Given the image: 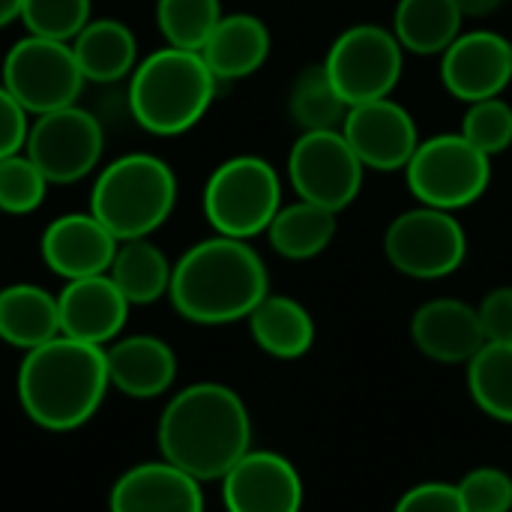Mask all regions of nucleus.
I'll return each mask as SVG.
<instances>
[{"label":"nucleus","instance_id":"1","mask_svg":"<svg viewBox=\"0 0 512 512\" xmlns=\"http://www.w3.org/2000/svg\"><path fill=\"white\" fill-rule=\"evenodd\" d=\"M156 441L162 459L198 483L222 480L252 450V417L231 387L201 381L165 405Z\"/></svg>","mask_w":512,"mask_h":512},{"label":"nucleus","instance_id":"2","mask_svg":"<svg viewBox=\"0 0 512 512\" xmlns=\"http://www.w3.org/2000/svg\"><path fill=\"white\" fill-rule=\"evenodd\" d=\"M270 294V276L249 240L213 234L189 246L171 273L174 309L204 327L234 324L255 312Z\"/></svg>","mask_w":512,"mask_h":512},{"label":"nucleus","instance_id":"3","mask_svg":"<svg viewBox=\"0 0 512 512\" xmlns=\"http://www.w3.org/2000/svg\"><path fill=\"white\" fill-rule=\"evenodd\" d=\"M108 387L105 348L69 336L24 351L18 369V402L48 432H72L93 420Z\"/></svg>","mask_w":512,"mask_h":512},{"label":"nucleus","instance_id":"4","mask_svg":"<svg viewBox=\"0 0 512 512\" xmlns=\"http://www.w3.org/2000/svg\"><path fill=\"white\" fill-rule=\"evenodd\" d=\"M216 93L219 78L201 51L165 45L141 57L129 75V111L141 129L159 138H174L198 126Z\"/></svg>","mask_w":512,"mask_h":512},{"label":"nucleus","instance_id":"5","mask_svg":"<svg viewBox=\"0 0 512 512\" xmlns=\"http://www.w3.org/2000/svg\"><path fill=\"white\" fill-rule=\"evenodd\" d=\"M177 204L174 168L156 153H126L108 162L90 192V213L117 237L138 240L159 231Z\"/></svg>","mask_w":512,"mask_h":512},{"label":"nucleus","instance_id":"6","mask_svg":"<svg viewBox=\"0 0 512 512\" xmlns=\"http://www.w3.org/2000/svg\"><path fill=\"white\" fill-rule=\"evenodd\" d=\"M201 207L210 228L222 237L252 240L267 234L282 207L279 171L261 156H231L207 177Z\"/></svg>","mask_w":512,"mask_h":512},{"label":"nucleus","instance_id":"7","mask_svg":"<svg viewBox=\"0 0 512 512\" xmlns=\"http://www.w3.org/2000/svg\"><path fill=\"white\" fill-rule=\"evenodd\" d=\"M405 180L420 204L456 213L489 192L492 159L462 132H447L420 141L405 168Z\"/></svg>","mask_w":512,"mask_h":512},{"label":"nucleus","instance_id":"8","mask_svg":"<svg viewBox=\"0 0 512 512\" xmlns=\"http://www.w3.org/2000/svg\"><path fill=\"white\" fill-rule=\"evenodd\" d=\"M0 84L30 117H39L75 105L87 81L69 42L27 33L6 51Z\"/></svg>","mask_w":512,"mask_h":512},{"label":"nucleus","instance_id":"9","mask_svg":"<svg viewBox=\"0 0 512 512\" xmlns=\"http://www.w3.org/2000/svg\"><path fill=\"white\" fill-rule=\"evenodd\" d=\"M402 66L405 48L393 27L384 24H354L342 30L324 57V69L348 108L393 96L402 78Z\"/></svg>","mask_w":512,"mask_h":512},{"label":"nucleus","instance_id":"10","mask_svg":"<svg viewBox=\"0 0 512 512\" xmlns=\"http://www.w3.org/2000/svg\"><path fill=\"white\" fill-rule=\"evenodd\" d=\"M384 255L402 276L432 282L456 273L465 264L468 234L456 213L420 204L399 213L387 225Z\"/></svg>","mask_w":512,"mask_h":512},{"label":"nucleus","instance_id":"11","mask_svg":"<svg viewBox=\"0 0 512 512\" xmlns=\"http://www.w3.org/2000/svg\"><path fill=\"white\" fill-rule=\"evenodd\" d=\"M102 150V123L78 102L33 117L24 144V153L33 159V165L45 174L48 183L57 186L90 177L99 168Z\"/></svg>","mask_w":512,"mask_h":512},{"label":"nucleus","instance_id":"12","mask_svg":"<svg viewBox=\"0 0 512 512\" xmlns=\"http://www.w3.org/2000/svg\"><path fill=\"white\" fill-rule=\"evenodd\" d=\"M363 162L345 141L342 129L303 132L288 153V180L297 198L342 213L363 189Z\"/></svg>","mask_w":512,"mask_h":512},{"label":"nucleus","instance_id":"13","mask_svg":"<svg viewBox=\"0 0 512 512\" xmlns=\"http://www.w3.org/2000/svg\"><path fill=\"white\" fill-rule=\"evenodd\" d=\"M342 135L363 162L366 171H405L420 147L417 120L393 96L351 105L342 123Z\"/></svg>","mask_w":512,"mask_h":512},{"label":"nucleus","instance_id":"14","mask_svg":"<svg viewBox=\"0 0 512 512\" xmlns=\"http://www.w3.org/2000/svg\"><path fill=\"white\" fill-rule=\"evenodd\" d=\"M303 477L279 453L249 450L222 477V504L228 512H303Z\"/></svg>","mask_w":512,"mask_h":512},{"label":"nucleus","instance_id":"15","mask_svg":"<svg viewBox=\"0 0 512 512\" xmlns=\"http://www.w3.org/2000/svg\"><path fill=\"white\" fill-rule=\"evenodd\" d=\"M441 81L462 102L501 96L512 81L510 39L495 30H468L441 54Z\"/></svg>","mask_w":512,"mask_h":512},{"label":"nucleus","instance_id":"16","mask_svg":"<svg viewBox=\"0 0 512 512\" xmlns=\"http://www.w3.org/2000/svg\"><path fill=\"white\" fill-rule=\"evenodd\" d=\"M117 243L120 240L87 210V213H63L54 222H48L39 240V252L51 273L72 282V279L108 273Z\"/></svg>","mask_w":512,"mask_h":512},{"label":"nucleus","instance_id":"17","mask_svg":"<svg viewBox=\"0 0 512 512\" xmlns=\"http://www.w3.org/2000/svg\"><path fill=\"white\" fill-rule=\"evenodd\" d=\"M57 309L60 336L99 348L111 345L129 318V300L120 294L108 273L66 282V288L57 294Z\"/></svg>","mask_w":512,"mask_h":512},{"label":"nucleus","instance_id":"18","mask_svg":"<svg viewBox=\"0 0 512 512\" xmlns=\"http://www.w3.org/2000/svg\"><path fill=\"white\" fill-rule=\"evenodd\" d=\"M411 339L420 354L447 366H468L486 345L477 306H468L456 297L423 303L411 318Z\"/></svg>","mask_w":512,"mask_h":512},{"label":"nucleus","instance_id":"19","mask_svg":"<svg viewBox=\"0 0 512 512\" xmlns=\"http://www.w3.org/2000/svg\"><path fill=\"white\" fill-rule=\"evenodd\" d=\"M111 512H204V492L195 477L171 462L129 468L108 495Z\"/></svg>","mask_w":512,"mask_h":512},{"label":"nucleus","instance_id":"20","mask_svg":"<svg viewBox=\"0 0 512 512\" xmlns=\"http://www.w3.org/2000/svg\"><path fill=\"white\" fill-rule=\"evenodd\" d=\"M108 381L129 399H156L177 378V357L159 336H126L105 345Z\"/></svg>","mask_w":512,"mask_h":512},{"label":"nucleus","instance_id":"21","mask_svg":"<svg viewBox=\"0 0 512 512\" xmlns=\"http://www.w3.org/2000/svg\"><path fill=\"white\" fill-rule=\"evenodd\" d=\"M270 48H273L270 30L258 15L231 12L222 15V21L216 24V30L201 48V57L222 84V81H240L255 75L267 63Z\"/></svg>","mask_w":512,"mask_h":512},{"label":"nucleus","instance_id":"22","mask_svg":"<svg viewBox=\"0 0 512 512\" xmlns=\"http://www.w3.org/2000/svg\"><path fill=\"white\" fill-rule=\"evenodd\" d=\"M69 45L84 81L93 84H114L120 78H129L138 66L135 33L117 18H90Z\"/></svg>","mask_w":512,"mask_h":512},{"label":"nucleus","instance_id":"23","mask_svg":"<svg viewBox=\"0 0 512 512\" xmlns=\"http://www.w3.org/2000/svg\"><path fill=\"white\" fill-rule=\"evenodd\" d=\"M57 336L60 309L54 294L30 282L0 288V339L6 345L33 351Z\"/></svg>","mask_w":512,"mask_h":512},{"label":"nucleus","instance_id":"24","mask_svg":"<svg viewBox=\"0 0 512 512\" xmlns=\"http://www.w3.org/2000/svg\"><path fill=\"white\" fill-rule=\"evenodd\" d=\"M246 321L255 345L276 360H300L315 345V321L294 297L267 294Z\"/></svg>","mask_w":512,"mask_h":512},{"label":"nucleus","instance_id":"25","mask_svg":"<svg viewBox=\"0 0 512 512\" xmlns=\"http://www.w3.org/2000/svg\"><path fill=\"white\" fill-rule=\"evenodd\" d=\"M462 9L456 0H399L393 33L405 51L420 57L444 54L462 33Z\"/></svg>","mask_w":512,"mask_h":512},{"label":"nucleus","instance_id":"26","mask_svg":"<svg viewBox=\"0 0 512 512\" xmlns=\"http://www.w3.org/2000/svg\"><path fill=\"white\" fill-rule=\"evenodd\" d=\"M171 273L174 264L150 237L120 240L108 267L111 282L120 288L129 306H150L162 300L171 288Z\"/></svg>","mask_w":512,"mask_h":512},{"label":"nucleus","instance_id":"27","mask_svg":"<svg viewBox=\"0 0 512 512\" xmlns=\"http://www.w3.org/2000/svg\"><path fill=\"white\" fill-rule=\"evenodd\" d=\"M336 216L327 207H318L312 201L282 204L267 228V240L276 255L288 261H312L318 258L336 237Z\"/></svg>","mask_w":512,"mask_h":512},{"label":"nucleus","instance_id":"28","mask_svg":"<svg viewBox=\"0 0 512 512\" xmlns=\"http://www.w3.org/2000/svg\"><path fill=\"white\" fill-rule=\"evenodd\" d=\"M288 111L303 132H324V129H342L348 102L336 90L324 63H315L306 66L294 81L288 96Z\"/></svg>","mask_w":512,"mask_h":512},{"label":"nucleus","instance_id":"29","mask_svg":"<svg viewBox=\"0 0 512 512\" xmlns=\"http://www.w3.org/2000/svg\"><path fill=\"white\" fill-rule=\"evenodd\" d=\"M468 390L477 408L512 426V342H486L468 363Z\"/></svg>","mask_w":512,"mask_h":512},{"label":"nucleus","instance_id":"30","mask_svg":"<svg viewBox=\"0 0 512 512\" xmlns=\"http://www.w3.org/2000/svg\"><path fill=\"white\" fill-rule=\"evenodd\" d=\"M222 21V0H156V27L171 48L201 51Z\"/></svg>","mask_w":512,"mask_h":512},{"label":"nucleus","instance_id":"31","mask_svg":"<svg viewBox=\"0 0 512 512\" xmlns=\"http://www.w3.org/2000/svg\"><path fill=\"white\" fill-rule=\"evenodd\" d=\"M48 186L51 183L24 150L0 159V213L27 216L39 210L48 195Z\"/></svg>","mask_w":512,"mask_h":512},{"label":"nucleus","instance_id":"32","mask_svg":"<svg viewBox=\"0 0 512 512\" xmlns=\"http://www.w3.org/2000/svg\"><path fill=\"white\" fill-rule=\"evenodd\" d=\"M18 18L33 36L72 42L90 21V0H21Z\"/></svg>","mask_w":512,"mask_h":512},{"label":"nucleus","instance_id":"33","mask_svg":"<svg viewBox=\"0 0 512 512\" xmlns=\"http://www.w3.org/2000/svg\"><path fill=\"white\" fill-rule=\"evenodd\" d=\"M480 153H486L489 159L510 150L512 144V105L501 96L492 99H480L471 102L465 117H462V129H459Z\"/></svg>","mask_w":512,"mask_h":512},{"label":"nucleus","instance_id":"34","mask_svg":"<svg viewBox=\"0 0 512 512\" xmlns=\"http://www.w3.org/2000/svg\"><path fill=\"white\" fill-rule=\"evenodd\" d=\"M456 486L468 512H512V477L504 468H474Z\"/></svg>","mask_w":512,"mask_h":512},{"label":"nucleus","instance_id":"35","mask_svg":"<svg viewBox=\"0 0 512 512\" xmlns=\"http://www.w3.org/2000/svg\"><path fill=\"white\" fill-rule=\"evenodd\" d=\"M393 512H468L459 486L453 483H420L408 489Z\"/></svg>","mask_w":512,"mask_h":512},{"label":"nucleus","instance_id":"36","mask_svg":"<svg viewBox=\"0 0 512 512\" xmlns=\"http://www.w3.org/2000/svg\"><path fill=\"white\" fill-rule=\"evenodd\" d=\"M486 342H512V285H501L477 306Z\"/></svg>","mask_w":512,"mask_h":512},{"label":"nucleus","instance_id":"37","mask_svg":"<svg viewBox=\"0 0 512 512\" xmlns=\"http://www.w3.org/2000/svg\"><path fill=\"white\" fill-rule=\"evenodd\" d=\"M27 132H30V114L0 84V159L21 153L27 144Z\"/></svg>","mask_w":512,"mask_h":512},{"label":"nucleus","instance_id":"38","mask_svg":"<svg viewBox=\"0 0 512 512\" xmlns=\"http://www.w3.org/2000/svg\"><path fill=\"white\" fill-rule=\"evenodd\" d=\"M465 18H486L501 9L504 0H456Z\"/></svg>","mask_w":512,"mask_h":512},{"label":"nucleus","instance_id":"39","mask_svg":"<svg viewBox=\"0 0 512 512\" xmlns=\"http://www.w3.org/2000/svg\"><path fill=\"white\" fill-rule=\"evenodd\" d=\"M18 15H21V0H0V30L18 21Z\"/></svg>","mask_w":512,"mask_h":512},{"label":"nucleus","instance_id":"40","mask_svg":"<svg viewBox=\"0 0 512 512\" xmlns=\"http://www.w3.org/2000/svg\"><path fill=\"white\" fill-rule=\"evenodd\" d=\"M510 60H512V39H510Z\"/></svg>","mask_w":512,"mask_h":512}]
</instances>
